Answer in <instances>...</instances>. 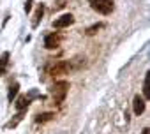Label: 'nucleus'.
<instances>
[{
  "label": "nucleus",
  "mask_w": 150,
  "mask_h": 134,
  "mask_svg": "<svg viewBox=\"0 0 150 134\" xmlns=\"http://www.w3.org/2000/svg\"><path fill=\"white\" fill-rule=\"evenodd\" d=\"M28 104H30V97H27V95H20L14 106H16V109H18V111H23V109H27V108H28Z\"/></svg>",
  "instance_id": "obj_7"
},
{
  "label": "nucleus",
  "mask_w": 150,
  "mask_h": 134,
  "mask_svg": "<svg viewBox=\"0 0 150 134\" xmlns=\"http://www.w3.org/2000/svg\"><path fill=\"white\" fill-rule=\"evenodd\" d=\"M7 65H9V53L6 51L2 56H0V76H4V74H6Z\"/></svg>",
  "instance_id": "obj_8"
},
{
  "label": "nucleus",
  "mask_w": 150,
  "mask_h": 134,
  "mask_svg": "<svg viewBox=\"0 0 150 134\" xmlns=\"http://www.w3.org/2000/svg\"><path fill=\"white\" fill-rule=\"evenodd\" d=\"M90 7L94 11H97L99 14H111L115 6H113V0H90Z\"/></svg>",
  "instance_id": "obj_2"
},
{
  "label": "nucleus",
  "mask_w": 150,
  "mask_h": 134,
  "mask_svg": "<svg viewBox=\"0 0 150 134\" xmlns=\"http://www.w3.org/2000/svg\"><path fill=\"white\" fill-rule=\"evenodd\" d=\"M103 27H104V23H96V25L88 27V28H87V35H94V34H97V30H101Z\"/></svg>",
  "instance_id": "obj_11"
},
{
  "label": "nucleus",
  "mask_w": 150,
  "mask_h": 134,
  "mask_svg": "<svg viewBox=\"0 0 150 134\" xmlns=\"http://www.w3.org/2000/svg\"><path fill=\"white\" fill-rule=\"evenodd\" d=\"M48 74L51 76H62V74H67L71 71V62H65V60H60V62H55L51 65H48Z\"/></svg>",
  "instance_id": "obj_3"
},
{
  "label": "nucleus",
  "mask_w": 150,
  "mask_h": 134,
  "mask_svg": "<svg viewBox=\"0 0 150 134\" xmlns=\"http://www.w3.org/2000/svg\"><path fill=\"white\" fill-rule=\"evenodd\" d=\"M143 94L146 99H150V88H148V74L145 76V81H143Z\"/></svg>",
  "instance_id": "obj_13"
},
{
  "label": "nucleus",
  "mask_w": 150,
  "mask_h": 134,
  "mask_svg": "<svg viewBox=\"0 0 150 134\" xmlns=\"http://www.w3.org/2000/svg\"><path fill=\"white\" fill-rule=\"evenodd\" d=\"M132 109H134V115H141V113L145 111V99H143V97H139V95H134Z\"/></svg>",
  "instance_id": "obj_6"
},
{
  "label": "nucleus",
  "mask_w": 150,
  "mask_h": 134,
  "mask_svg": "<svg viewBox=\"0 0 150 134\" xmlns=\"http://www.w3.org/2000/svg\"><path fill=\"white\" fill-rule=\"evenodd\" d=\"M42 13H44V6L41 4V6L37 7V13H35V18H34V23H32L34 27H37V23H39V20L42 18Z\"/></svg>",
  "instance_id": "obj_12"
},
{
  "label": "nucleus",
  "mask_w": 150,
  "mask_h": 134,
  "mask_svg": "<svg viewBox=\"0 0 150 134\" xmlns=\"http://www.w3.org/2000/svg\"><path fill=\"white\" fill-rule=\"evenodd\" d=\"M60 41H62V37H60L58 34H50V35L44 39V48H46V49H55V48L60 46Z\"/></svg>",
  "instance_id": "obj_5"
},
{
  "label": "nucleus",
  "mask_w": 150,
  "mask_h": 134,
  "mask_svg": "<svg viewBox=\"0 0 150 134\" xmlns=\"http://www.w3.org/2000/svg\"><path fill=\"white\" fill-rule=\"evenodd\" d=\"M141 134H150V129H148V127H145V129L141 130Z\"/></svg>",
  "instance_id": "obj_16"
},
{
  "label": "nucleus",
  "mask_w": 150,
  "mask_h": 134,
  "mask_svg": "<svg viewBox=\"0 0 150 134\" xmlns=\"http://www.w3.org/2000/svg\"><path fill=\"white\" fill-rule=\"evenodd\" d=\"M20 120H21V115H18V116H16V120H11V122L7 123V127H14V125H16Z\"/></svg>",
  "instance_id": "obj_14"
},
{
  "label": "nucleus",
  "mask_w": 150,
  "mask_h": 134,
  "mask_svg": "<svg viewBox=\"0 0 150 134\" xmlns=\"http://www.w3.org/2000/svg\"><path fill=\"white\" fill-rule=\"evenodd\" d=\"M67 92H69V83L67 81H57L53 87H51V97H53V104L58 106L65 101L67 97Z\"/></svg>",
  "instance_id": "obj_1"
},
{
  "label": "nucleus",
  "mask_w": 150,
  "mask_h": 134,
  "mask_svg": "<svg viewBox=\"0 0 150 134\" xmlns=\"http://www.w3.org/2000/svg\"><path fill=\"white\" fill-rule=\"evenodd\" d=\"M18 90H20V85H18V83H14V85H11V87H9V94H7V99H9L11 102H13V99L18 95Z\"/></svg>",
  "instance_id": "obj_9"
},
{
  "label": "nucleus",
  "mask_w": 150,
  "mask_h": 134,
  "mask_svg": "<svg viewBox=\"0 0 150 134\" xmlns=\"http://www.w3.org/2000/svg\"><path fill=\"white\" fill-rule=\"evenodd\" d=\"M30 9H32V0H28V2H27V4H25V11H27V13H28V11H30Z\"/></svg>",
  "instance_id": "obj_15"
},
{
  "label": "nucleus",
  "mask_w": 150,
  "mask_h": 134,
  "mask_svg": "<svg viewBox=\"0 0 150 134\" xmlns=\"http://www.w3.org/2000/svg\"><path fill=\"white\" fill-rule=\"evenodd\" d=\"M53 116H55L53 113H42V115H37V116H35V122H37V123H44V122H50Z\"/></svg>",
  "instance_id": "obj_10"
},
{
  "label": "nucleus",
  "mask_w": 150,
  "mask_h": 134,
  "mask_svg": "<svg viewBox=\"0 0 150 134\" xmlns=\"http://www.w3.org/2000/svg\"><path fill=\"white\" fill-rule=\"evenodd\" d=\"M72 23H74V16L71 13H67V14H62L58 20H55L53 21V27L55 28H65V27H69Z\"/></svg>",
  "instance_id": "obj_4"
}]
</instances>
